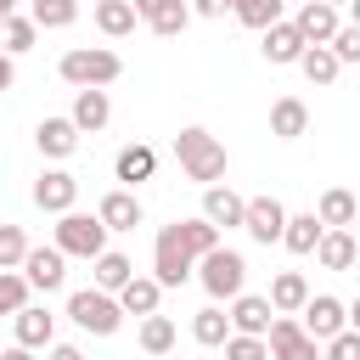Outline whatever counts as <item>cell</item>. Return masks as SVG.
Returning a JSON list of instances; mask_svg holds the SVG:
<instances>
[{"label":"cell","instance_id":"1","mask_svg":"<svg viewBox=\"0 0 360 360\" xmlns=\"http://www.w3.org/2000/svg\"><path fill=\"white\" fill-rule=\"evenodd\" d=\"M174 158H180V174H186V180H197V186L225 180V163H231V158H225V146H219L208 129H197V124L174 135Z\"/></svg>","mask_w":360,"mask_h":360},{"label":"cell","instance_id":"2","mask_svg":"<svg viewBox=\"0 0 360 360\" xmlns=\"http://www.w3.org/2000/svg\"><path fill=\"white\" fill-rule=\"evenodd\" d=\"M191 270H197V281H202V292H208L214 304H231V298L248 287V259H242L236 248H225V242H214Z\"/></svg>","mask_w":360,"mask_h":360},{"label":"cell","instance_id":"3","mask_svg":"<svg viewBox=\"0 0 360 360\" xmlns=\"http://www.w3.org/2000/svg\"><path fill=\"white\" fill-rule=\"evenodd\" d=\"M56 68H62V79H68L73 90H107V84L124 73L118 51H107V45H73Z\"/></svg>","mask_w":360,"mask_h":360},{"label":"cell","instance_id":"4","mask_svg":"<svg viewBox=\"0 0 360 360\" xmlns=\"http://www.w3.org/2000/svg\"><path fill=\"white\" fill-rule=\"evenodd\" d=\"M68 315H73V326H79V332H90V338H112V332L124 326L118 298H112V292H101V287H79V292L68 298Z\"/></svg>","mask_w":360,"mask_h":360},{"label":"cell","instance_id":"5","mask_svg":"<svg viewBox=\"0 0 360 360\" xmlns=\"http://www.w3.org/2000/svg\"><path fill=\"white\" fill-rule=\"evenodd\" d=\"M51 248H62L68 259H96V253L107 248V225H101L96 214L68 208V214H56V236H51Z\"/></svg>","mask_w":360,"mask_h":360},{"label":"cell","instance_id":"6","mask_svg":"<svg viewBox=\"0 0 360 360\" xmlns=\"http://www.w3.org/2000/svg\"><path fill=\"white\" fill-rule=\"evenodd\" d=\"M264 349H270V360H321V343H315L292 315H270Z\"/></svg>","mask_w":360,"mask_h":360},{"label":"cell","instance_id":"7","mask_svg":"<svg viewBox=\"0 0 360 360\" xmlns=\"http://www.w3.org/2000/svg\"><path fill=\"white\" fill-rule=\"evenodd\" d=\"M191 264H197V259L174 242V225H163L158 242H152V281H158V287H186V281H191Z\"/></svg>","mask_w":360,"mask_h":360},{"label":"cell","instance_id":"8","mask_svg":"<svg viewBox=\"0 0 360 360\" xmlns=\"http://www.w3.org/2000/svg\"><path fill=\"white\" fill-rule=\"evenodd\" d=\"M17 270H22L28 292H56V287L68 281V253H62V248H28Z\"/></svg>","mask_w":360,"mask_h":360},{"label":"cell","instance_id":"9","mask_svg":"<svg viewBox=\"0 0 360 360\" xmlns=\"http://www.w3.org/2000/svg\"><path fill=\"white\" fill-rule=\"evenodd\" d=\"M298 315H304L298 326H304L315 343H326L332 332H343V326H349V304H343V298H332V292H309Z\"/></svg>","mask_w":360,"mask_h":360},{"label":"cell","instance_id":"10","mask_svg":"<svg viewBox=\"0 0 360 360\" xmlns=\"http://www.w3.org/2000/svg\"><path fill=\"white\" fill-rule=\"evenodd\" d=\"M281 225H287V208H281L276 197H248V202H242V231H248L259 248L281 242Z\"/></svg>","mask_w":360,"mask_h":360},{"label":"cell","instance_id":"11","mask_svg":"<svg viewBox=\"0 0 360 360\" xmlns=\"http://www.w3.org/2000/svg\"><path fill=\"white\" fill-rule=\"evenodd\" d=\"M79 202V180L68 174V169H45L39 180H34V208H45V214H68Z\"/></svg>","mask_w":360,"mask_h":360},{"label":"cell","instance_id":"12","mask_svg":"<svg viewBox=\"0 0 360 360\" xmlns=\"http://www.w3.org/2000/svg\"><path fill=\"white\" fill-rule=\"evenodd\" d=\"M287 22L304 34V45H326V39L338 34V22H343V17H338V6H326V0H304V6H298V17H287Z\"/></svg>","mask_w":360,"mask_h":360},{"label":"cell","instance_id":"13","mask_svg":"<svg viewBox=\"0 0 360 360\" xmlns=\"http://www.w3.org/2000/svg\"><path fill=\"white\" fill-rule=\"evenodd\" d=\"M11 326H17V343H22V349H51V343H56V315H51L45 304H22V309L11 315Z\"/></svg>","mask_w":360,"mask_h":360},{"label":"cell","instance_id":"14","mask_svg":"<svg viewBox=\"0 0 360 360\" xmlns=\"http://www.w3.org/2000/svg\"><path fill=\"white\" fill-rule=\"evenodd\" d=\"M242 202H248V197H236V191L219 186V180L202 186V219H208L214 231H236V225H242Z\"/></svg>","mask_w":360,"mask_h":360},{"label":"cell","instance_id":"15","mask_svg":"<svg viewBox=\"0 0 360 360\" xmlns=\"http://www.w3.org/2000/svg\"><path fill=\"white\" fill-rule=\"evenodd\" d=\"M270 315H276V309H270V298H259V292H236V298H231V315H225V321H231V332L264 338Z\"/></svg>","mask_w":360,"mask_h":360},{"label":"cell","instance_id":"16","mask_svg":"<svg viewBox=\"0 0 360 360\" xmlns=\"http://www.w3.org/2000/svg\"><path fill=\"white\" fill-rule=\"evenodd\" d=\"M259 34H264V45H259V51H264V62H276V68L298 62V51H304V34H298L287 17H276V22H270V28H259Z\"/></svg>","mask_w":360,"mask_h":360},{"label":"cell","instance_id":"17","mask_svg":"<svg viewBox=\"0 0 360 360\" xmlns=\"http://www.w3.org/2000/svg\"><path fill=\"white\" fill-rule=\"evenodd\" d=\"M73 129L79 135H96V129H107V118H112V101H107V90H73Z\"/></svg>","mask_w":360,"mask_h":360},{"label":"cell","instance_id":"18","mask_svg":"<svg viewBox=\"0 0 360 360\" xmlns=\"http://www.w3.org/2000/svg\"><path fill=\"white\" fill-rule=\"evenodd\" d=\"M152 174H158V152H152V146H141V141H135V146H124V152L112 158V180H124V191H135V186H141V180H152Z\"/></svg>","mask_w":360,"mask_h":360},{"label":"cell","instance_id":"19","mask_svg":"<svg viewBox=\"0 0 360 360\" xmlns=\"http://www.w3.org/2000/svg\"><path fill=\"white\" fill-rule=\"evenodd\" d=\"M96 219H101L107 231H135V225H141V197L118 186V191H107V197L96 202Z\"/></svg>","mask_w":360,"mask_h":360},{"label":"cell","instance_id":"20","mask_svg":"<svg viewBox=\"0 0 360 360\" xmlns=\"http://www.w3.org/2000/svg\"><path fill=\"white\" fill-rule=\"evenodd\" d=\"M34 146H39L45 158H73V152H79V129H73V118H39Z\"/></svg>","mask_w":360,"mask_h":360},{"label":"cell","instance_id":"21","mask_svg":"<svg viewBox=\"0 0 360 360\" xmlns=\"http://www.w3.org/2000/svg\"><path fill=\"white\" fill-rule=\"evenodd\" d=\"M304 129H309V107H304L298 96H281V101L270 107V135H276V141H298Z\"/></svg>","mask_w":360,"mask_h":360},{"label":"cell","instance_id":"22","mask_svg":"<svg viewBox=\"0 0 360 360\" xmlns=\"http://www.w3.org/2000/svg\"><path fill=\"white\" fill-rule=\"evenodd\" d=\"M321 231H326V225H321L315 214H287V225H281V248L298 253V259H309L315 242H321Z\"/></svg>","mask_w":360,"mask_h":360},{"label":"cell","instance_id":"23","mask_svg":"<svg viewBox=\"0 0 360 360\" xmlns=\"http://www.w3.org/2000/svg\"><path fill=\"white\" fill-rule=\"evenodd\" d=\"M304 298H309L304 270H281V276L270 281V309H276V315H298V309H304Z\"/></svg>","mask_w":360,"mask_h":360},{"label":"cell","instance_id":"24","mask_svg":"<svg viewBox=\"0 0 360 360\" xmlns=\"http://www.w3.org/2000/svg\"><path fill=\"white\" fill-rule=\"evenodd\" d=\"M112 298H118V309H124V315H152V309H158V298H163V287H158L152 276H129Z\"/></svg>","mask_w":360,"mask_h":360},{"label":"cell","instance_id":"25","mask_svg":"<svg viewBox=\"0 0 360 360\" xmlns=\"http://www.w3.org/2000/svg\"><path fill=\"white\" fill-rule=\"evenodd\" d=\"M315 219H321L326 231H349V225H354V197H349L343 186L321 191V202H315Z\"/></svg>","mask_w":360,"mask_h":360},{"label":"cell","instance_id":"26","mask_svg":"<svg viewBox=\"0 0 360 360\" xmlns=\"http://www.w3.org/2000/svg\"><path fill=\"white\" fill-rule=\"evenodd\" d=\"M135 6L129 0H96V28L107 34V39H124V34H135Z\"/></svg>","mask_w":360,"mask_h":360},{"label":"cell","instance_id":"27","mask_svg":"<svg viewBox=\"0 0 360 360\" xmlns=\"http://www.w3.org/2000/svg\"><path fill=\"white\" fill-rule=\"evenodd\" d=\"M315 259H321V270H349L354 264V236L349 231H321Z\"/></svg>","mask_w":360,"mask_h":360},{"label":"cell","instance_id":"28","mask_svg":"<svg viewBox=\"0 0 360 360\" xmlns=\"http://www.w3.org/2000/svg\"><path fill=\"white\" fill-rule=\"evenodd\" d=\"M174 242H180V248H186L191 259H202V253H208V248L219 242V231H214V225H208L202 214H197V219H174Z\"/></svg>","mask_w":360,"mask_h":360},{"label":"cell","instance_id":"29","mask_svg":"<svg viewBox=\"0 0 360 360\" xmlns=\"http://www.w3.org/2000/svg\"><path fill=\"white\" fill-rule=\"evenodd\" d=\"M90 264H96V287H101V292H118V287L135 276V264H129L124 253H112V248H101Z\"/></svg>","mask_w":360,"mask_h":360},{"label":"cell","instance_id":"30","mask_svg":"<svg viewBox=\"0 0 360 360\" xmlns=\"http://www.w3.org/2000/svg\"><path fill=\"white\" fill-rule=\"evenodd\" d=\"M191 338H197L202 349H219V343L231 338V321H225V309H219V304L197 309V315H191Z\"/></svg>","mask_w":360,"mask_h":360},{"label":"cell","instance_id":"31","mask_svg":"<svg viewBox=\"0 0 360 360\" xmlns=\"http://www.w3.org/2000/svg\"><path fill=\"white\" fill-rule=\"evenodd\" d=\"M186 22H191V6H186V0H158V11L146 17V28H152L158 39H174V34H186Z\"/></svg>","mask_w":360,"mask_h":360},{"label":"cell","instance_id":"32","mask_svg":"<svg viewBox=\"0 0 360 360\" xmlns=\"http://www.w3.org/2000/svg\"><path fill=\"white\" fill-rule=\"evenodd\" d=\"M298 68H304V79H309V84H332V79L343 73V68H338V56H332L326 45H304V51H298Z\"/></svg>","mask_w":360,"mask_h":360},{"label":"cell","instance_id":"33","mask_svg":"<svg viewBox=\"0 0 360 360\" xmlns=\"http://www.w3.org/2000/svg\"><path fill=\"white\" fill-rule=\"evenodd\" d=\"M79 17V0H28V22L34 28H68Z\"/></svg>","mask_w":360,"mask_h":360},{"label":"cell","instance_id":"34","mask_svg":"<svg viewBox=\"0 0 360 360\" xmlns=\"http://www.w3.org/2000/svg\"><path fill=\"white\" fill-rule=\"evenodd\" d=\"M34 39H39V28H34L28 17H17V11L0 22V51H6V56H22V51H34Z\"/></svg>","mask_w":360,"mask_h":360},{"label":"cell","instance_id":"35","mask_svg":"<svg viewBox=\"0 0 360 360\" xmlns=\"http://www.w3.org/2000/svg\"><path fill=\"white\" fill-rule=\"evenodd\" d=\"M141 349H146V354H169V349H174V321L158 315V309L141 315Z\"/></svg>","mask_w":360,"mask_h":360},{"label":"cell","instance_id":"36","mask_svg":"<svg viewBox=\"0 0 360 360\" xmlns=\"http://www.w3.org/2000/svg\"><path fill=\"white\" fill-rule=\"evenodd\" d=\"M231 11H236L242 28H270V22L287 11V0H231Z\"/></svg>","mask_w":360,"mask_h":360},{"label":"cell","instance_id":"37","mask_svg":"<svg viewBox=\"0 0 360 360\" xmlns=\"http://www.w3.org/2000/svg\"><path fill=\"white\" fill-rule=\"evenodd\" d=\"M326 51L338 56V68H349V62H360V28H354V22H338V34L326 39Z\"/></svg>","mask_w":360,"mask_h":360},{"label":"cell","instance_id":"38","mask_svg":"<svg viewBox=\"0 0 360 360\" xmlns=\"http://www.w3.org/2000/svg\"><path fill=\"white\" fill-rule=\"evenodd\" d=\"M28 304V281H22V270H0V315H17Z\"/></svg>","mask_w":360,"mask_h":360},{"label":"cell","instance_id":"39","mask_svg":"<svg viewBox=\"0 0 360 360\" xmlns=\"http://www.w3.org/2000/svg\"><path fill=\"white\" fill-rule=\"evenodd\" d=\"M225 360H270V349H264V338H248V332H231L225 343Z\"/></svg>","mask_w":360,"mask_h":360},{"label":"cell","instance_id":"40","mask_svg":"<svg viewBox=\"0 0 360 360\" xmlns=\"http://www.w3.org/2000/svg\"><path fill=\"white\" fill-rule=\"evenodd\" d=\"M22 253H28L22 225H0V270H17V264H22Z\"/></svg>","mask_w":360,"mask_h":360},{"label":"cell","instance_id":"41","mask_svg":"<svg viewBox=\"0 0 360 360\" xmlns=\"http://www.w3.org/2000/svg\"><path fill=\"white\" fill-rule=\"evenodd\" d=\"M326 360H360V332H354V326L332 332V338H326Z\"/></svg>","mask_w":360,"mask_h":360},{"label":"cell","instance_id":"42","mask_svg":"<svg viewBox=\"0 0 360 360\" xmlns=\"http://www.w3.org/2000/svg\"><path fill=\"white\" fill-rule=\"evenodd\" d=\"M231 0H191V17H225Z\"/></svg>","mask_w":360,"mask_h":360},{"label":"cell","instance_id":"43","mask_svg":"<svg viewBox=\"0 0 360 360\" xmlns=\"http://www.w3.org/2000/svg\"><path fill=\"white\" fill-rule=\"evenodd\" d=\"M51 360H84V349H73V343H51Z\"/></svg>","mask_w":360,"mask_h":360},{"label":"cell","instance_id":"44","mask_svg":"<svg viewBox=\"0 0 360 360\" xmlns=\"http://www.w3.org/2000/svg\"><path fill=\"white\" fill-rule=\"evenodd\" d=\"M11 79H17V68H11V56L0 51V90H11Z\"/></svg>","mask_w":360,"mask_h":360},{"label":"cell","instance_id":"45","mask_svg":"<svg viewBox=\"0 0 360 360\" xmlns=\"http://www.w3.org/2000/svg\"><path fill=\"white\" fill-rule=\"evenodd\" d=\"M129 6H135V17H141V22H146V17L158 11V0H129Z\"/></svg>","mask_w":360,"mask_h":360},{"label":"cell","instance_id":"46","mask_svg":"<svg viewBox=\"0 0 360 360\" xmlns=\"http://www.w3.org/2000/svg\"><path fill=\"white\" fill-rule=\"evenodd\" d=\"M0 360H34V349H22V343H11V349H6Z\"/></svg>","mask_w":360,"mask_h":360},{"label":"cell","instance_id":"47","mask_svg":"<svg viewBox=\"0 0 360 360\" xmlns=\"http://www.w3.org/2000/svg\"><path fill=\"white\" fill-rule=\"evenodd\" d=\"M11 11H17V0H0V22H6V17H11Z\"/></svg>","mask_w":360,"mask_h":360},{"label":"cell","instance_id":"48","mask_svg":"<svg viewBox=\"0 0 360 360\" xmlns=\"http://www.w3.org/2000/svg\"><path fill=\"white\" fill-rule=\"evenodd\" d=\"M326 6H349V0H326Z\"/></svg>","mask_w":360,"mask_h":360}]
</instances>
